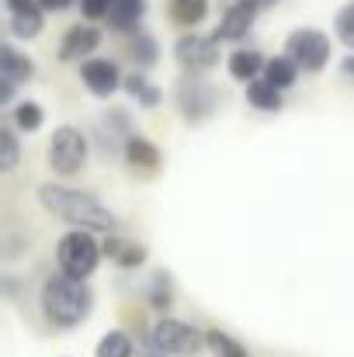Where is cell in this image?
I'll return each instance as SVG.
<instances>
[{"label":"cell","mask_w":354,"mask_h":357,"mask_svg":"<svg viewBox=\"0 0 354 357\" xmlns=\"http://www.w3.org/2000/svg\"><path fill=\"white\" fill-rule=\"evenodd\" d=\"M121 91L139 105V108H146V112H153V108H160L163 105V91L146 77V73H128V77H121Z\"/></svg>","instance_id":"16"},{"label":"cell","mask_w":354,"mask_h":357,"mask_svg":"<svg viewBox=\"0 0 354 357\" xmlns=\"http://www.w3.org/2000/svg\"><path fill=\"white\" fill-rule=\"evenodd\" d=\"M45 125V112H42V105L38 101H21L17 108H14V128H21V132H38Z\"/></svg>","instance_id":"25"},{"label":"cell","mask_w":354,"mask_h":357,"mask_svg":"<svg viewBox=\"0 0 354 357\" xmlns=\"http://www.w3.org/2000/svg\"><path fill=\"white\" fill-rule=\"evenodd\" d=\"M142 17H146V0H112L105 21L118 35H132L142 28Z\"/></svg>","instance_id":"13"},{"label":"cell","mask_w":354,"mask_h":357,"mask_svg":"<svg viewBox=\"0 0 354 357\" xmlns=\"http://www.w3.org/2000/svg\"><path fill=\"white\" fill-rule=\"evenodd\" d=\"M0 77L14 80V84H28L35 77V59L28 52H21L10 42H0Z\"/></svg>","instance_id":"15"},{"label":"cell","mask_w":354,"mask_h":357,"mask_svg":"<svg viewBox=\"0 0 354 357\" xmlns=\"http://www.w3.org/2000/svg\"><path fill=\"white\" fill-rule=\"evenodd\" d=\"M260 77H264L267 84H274L278 91H288V87H295V80H299V66L292 63V56H271V59H264Z\"/></svg>","instance_id":"20"},{"label":"cell","mask_w":354,"mask_h":357,"mask_svg":"<svg viewBox=\"0 0 354 357\" xmlns=\"http://www.w3.org/2000/svg\"><path fill=\"white\" fill-rule=\"evenodd\" d=\"M21 163V139L0 125V174H10Z\"/></svg>","instance_id":"26"},{"label":"cell","mask_w":354,"mask_h":357,"mask_svg":"<svg viewBox=\"0 0 354 357\" xmlns=\"http://www.w3.org/2000/svg\"><path fill=\"white\" fill-rule=\"evenodd\" d=\"M174 59L184 73L205 77L209 70L219 66V42H216V35H198L195 28H188L174 42Z\"/></svg>","instance_id":"8"},{"label":"cell","mask_w":354,"mask_h":357,"mask_svg":"<svg viewBox=\"0 0 354 357\" xmlns=\"http://www.w3.org/2000/svg\"><path fill=\"white\" fill-rule=\"evenodd\" d=\"M174 98H177V112H181V119L191 121V125L209 121L216 112H219V105H223V94H219L205 77H195V73H188V77L177 84Z\"/></svg>","instance_id":"6"},{"label":"cell","mask_w":354,"mask_h":357,"mask_svg":"<svg viewBox=\"0 0 354 357\" xmlns=\"http://www.w3.org/2000/svg\"><path fill=\"white\" fill-rule=\"evenodd\" d=\"M246 105H250L253 112L274 115V112H281V108H285V98H281V91H278L274 84H267L264 77H257V80H250V84H246Z\"/></svg>","instance_id":"18"},{"label":"cell","mask_w":354,"mask_h":357,"mask_svg":"<svg viewBox=\"0 0 354 357\" xmlns=\"http://www.w3.org/2000/svg\"><path fill=\"white\" fill-rule=\"evenodd\" d=\"M253 24H257L253 3H250V0H233V3L223 10L219 24H216V42H239V38L250 35Z\"/></svg>","instance_id":"11"},{"label":"cell","mask_w":354,"mask_h":357,"mask_svg":"<svg viewBox=\"0 0 354 357\" xmlns=\"http://www.w3.org/2000/svg\"><path fill=\"white\" fill-rule=\"evenodd\" d=\"M334 31H337V38H341L344 45H351L354 49V0H348V3L337 10V17H334Z\"/></svg>","instance_id":"28"},{"label":"cell","mask_w":354,"mask_h":357,"mask_svg":"<svg viewBox=\"0 0 354 357\" xmlns=\"http://www.w3.org/2000/svg\"><path fill=\"white\" fill-rule=\"evenodd\" d=\"M14 94H17V84H14V80H7V77H0V108H3V105H10V101H14Z\"/></svg>","instance_id":"31"},{"label":"cell","mask_w":354,"mask_h":357,"mask_svg":"<svg viewBox=\"0 0 354 357\" xmlns=\"http://www.w3.org/2000/svg\"><path fill=\"white\" fill-rule=\"evenodd\" d=\"M121 156H125V163H128L132 170H139V174L156 170V167H160V160H163L160 146H156L153 139H146V135H135V132L121 142Z\"/></svg>","instance_id":"12"},{"label":"cell","mask_w":354,"mask_h":357,"mask_svg":"<svg viewBox=\"0 0 354 357\" xmlns=\"http://www.w3.org/2000/svg\"><path fill=\"white\" fill-rule=\"evenodd\" d=\"M128 56L135 59V66L139 70H149V66H156V59H160V45H156V38L149 35V31H132L128 35Z\"/></svg>","instance_id":"21"},{"label":"cell","mask_w":354,"mask_h":357,"mask_svg":"<svg viewBox=\"0 0 354 357\" xmlns=\"http://www.w3.org/2000/svg\"><path fill=\"white\" fill-rule=\"evenodd\" d=\"M167 14L177 28H198L209 17V0H167Z\"/></svg>","instance_id":"19"},{"label":"cell","mask_w":354,"mask_h":357,"mask_svg":"<svg viewBox=\"0 0 354 357\" xmlns=\"http://www.w3.org/2000/svg\"><path fill=\"white\" fill-rule=\"evenodd\" d=\"M101 42H105V35L94 21H77L59 38V63H84L87 56H94L101 49Z\"/></svg>","instance_id":"9"},{"label":"cell","mask_w":354,"mask_h":357,"mask_svg":"<svg viewBox=\"0 0 354 357\" xmlns=\"http://www.w3.org/2000/svg\"><path fill=\"white\" fill-rule=\"evenodd\" d=\"M341 70H344L348 77H354V52H351V56H344V63H341Z\"/></svg>","instance_id":"34"},{"label":"cell","mask_w":354,"mask_h":357,"mask_svg":"<svg viewBox=\"0 0 354 357\" xmlns=\"http://www.w3.org/2000/svg\"><path fill=\"white\" fill-rule=\"evenodd\" d=\"M250 3H253V10L260 14V10H271V7H274L278 0H250Z\"/></svg>","instance_id":"33"},{"label":"cell","mask_w":354,"mask_h":357,"mask_svg":"<svg viewBox=\"0 0 354 357\" xmlns=\"http://www.w3.org/2000/svg\"><path fill=\"white\" fill-rule=\"evenodd\" d=\"M132 354H135V344H132V337L125 330H108L98 340V347H94V357H132Z\"/></svg>","instance_id":"22"},{"label":"cell","mask_w":354,"mask_h":357,"mask_svg":"<svg viewBox=\"0 0 354 357\" xmlns=\"http://www.w3.org/2000/svg\"><path fill=\"white\" fill-rule=\"evenodd\" d=\"M73 3H77V0H38V7H42L45 14H52V10H56V14H59V10H70Z\"/></svg>","instance_id":"32"},{"label":"cell","mask_w":354,"mask_h":357,"mask_svg":"<svg viewBox=\"0 0 354 357\" xmlns=\"http://www.w3.org/2000/svg\"><path fill=\"white\" fill-rule=\"evenodd\" d=\"M330 35L320 28H295L285 38V56H292V63L299 66V73H323L330 63Z\"/></svg>","instance_id":"5"},{"label":"cell","mask_w":354,"mask_h":357,"mask_svg":"<svg viewBox=\"0 0 354 357\" xmlns=\"http://www.w3.org/2000/svg\"><path fill=\"white\" fill-rule=\"evenodd\" d=\"M205 347L212 351V357H250V351L226 330H205Z\"/></svg>","instance_id":"23"},{"label":"cell","mask_w":354,"mask_h":357,"mask_svg":"<svg viewBox=\"0 0 354 357\" xmlns=\"http://www.w3.org/2000/svg\"><path fill=\"white\" fill-rule=\"evenodd\" d=\"M42 28H45V10L10 14V31H14V38H38Z\"/></svg>","instance_id":"24"},{"label":"cell","mask_w":354,"mask_h":357,"mask_svg":"<svg viewBox=\"0 0 354 357\" xmlns=\"http://www.w3.org/2000/svg\"><path fill=\"white\" fill-rule=\"evenodd\" d=\"M80 84H84L94 98H112L118 87H121V70H118L115 59L87 56V59L80 63Z\"/></svg>","instance_id":"10"},{"label":"cell","mask_w":354,"mask_h":357,"mask_svg":"<svg viewBox=\"0 0 354 357\" xmlns=\"http://www.w3.org/2000/svg\"><path fill=\"white\" fill-rule=\"evenodd\" d=\"M149 347L167 357H198L205 351V333L198 326L163 312V319H156L149 330Z\"/></svg>","instance_id":"4"},{"label":"cell","mask_w":354,"mask_h":357,"mask_svg":"<svg viewBox=\"0 0 354 357\" xmlns=\"http://www.w3.org/2000/svg\"><path fill=\"white\" fill-rule=\"evenodd\" d=\"M38 205L66 222L70 229H91V233H112L115 229V212L94 198L91 191H77V188H66V184H42L38 188Z\"/></svg>","instance_id":"1"},{"label":"cell","mask_w":354,"mask_h":357,"mask_svg":"<svg viewBox=\"0 0 354 357\" xmlns=\"http://www.w3.org/2000/svg\"><path fill=\"white\" fill-rule=\"evenodd\" d=\"M87 163V139L73 125H59L49 139V170L56 177H73Z\"/></svg>","instance_id":"7"},{"label":"cell","mask_w":354,"mask_h":357,"mask_svg":"<svg viewBox=\"0 0 354 357\" xmlns=\"http://www.w3.org/2000/svg\"><path fill=\"white\" fill-rule=\"evenodd\" d=\"M77 7H80V17L84 21H105L108 17V7H112V0H77Z\"/></svg>","instance_id":"29"},{"label":"cell","mask_w":354,"mask_h":357,"mask_svg":"<svg viewBox=\"0 0 354 357\" xmlns=\"http://www.w3.org/2000/svg\"><path fill=\"white\" fill-rule=\"evenodd\" d=\"M38 305H42V316H45L49 326H56V330H73V326H80V323L91 316V309H94V291H91L87 281L56 271V274L45 278L42 295H38Z\"/></svg>","instance_id":"2"},{"label":"cell","mask_w":354,"mask_h":357,"mask_svg":"<svg viewBox=\"0 0 354 357\" xmlns=\"http://www.w3.org/2000/svg\"><path fill=\"white\" fill-rule=\"evenodd\" d=\"M149 305L156 309V312H170V305H174V284H170V278L160 271V274H153V284H149Z\"/></svg>","instance_id":"27"},{"label":"cell","mask_w":354,"mask_h":357,"mask_svg":"<svg viewBox=\"0 0 354 357\" xmlns=\"http://www.w3.org/2000/svg\"><path fill=\"white\" fill-rule=\"evenodd\" d=\"M146 357H167V354H146Z\"/></svg>","instance_id":"35"},{"label":"cell","mask_w":354,"mask_h":357,"mask_svg":"<svg viewBox=\"0 0 354 357\" xmlns=\"http://www.w3.org/2000/svg\"><path fill=\"white\" fill-rule=\"evenodd\" d=\"M56 264L63 274L91 281L98 264H101V243L94 239L91 229H70L56 246Z\"/></svg>","instance_id":"3"},{"label":"cell","mask_w":354,"mask_h":357,"mask_svg":"<svg viewBox=\"0 0 354 357\" xmlns=\"http://www.w3.org/2000/svg\"><path fill=\"white\" fill-rule=\"evenodd\" d=\"M7 3V14H28V10H42L38 0H3Z\"/></svg>","instance_id":"30"},{"label":"cell","mask_w":354,"mask_h":357,"mask_svg":"<svg viewBox=\"0 0 354 357\" xmlns=\"http://www.w3.org/2000/svg\"><path fill=\"white\" fill-rule=\"evenodd\" d=\"M260 70H264V56H260L257 49H233L230 59H226V73L233 77L236 84H250V80H257Z\"/></svg>","instance_id":"17"},{"label":"cell","mask_w":354,"mask_h":357,"mask_svg":"<svg viewBox=\"0 0 354 357\" xmlns=\"http://www.w3.org/2000/svg\"><path fill=\"white\" fill-rule=\"evenodd\" d=\"M101 257H112L121 271H135V267H142L146 264V246H139V243H132V239L125 236H105L101 243Z\"/></svg>","instance_id":"14"}]
</instances>
